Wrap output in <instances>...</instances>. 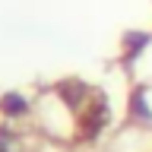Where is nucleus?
Returning a JSON list of instances; mask_svg holds the SVG:
<instances>
[{
    "mask_svg": "<svg viewBox=\"0 0 152 152\" xmlns=\"http://www.w3.org/2000/svg\"><path fill=\"white\" fill-rule=\"evenodd\" d=\"M149 45H152V32H146V28H127L121 35V64L133 66Z\"/></svg>",
    "mask_w": 152,
    "mask_h": 152,
    "instance_id": "nucleus-2",
    "label": "nucleus"
},
{
    "mask_svg": "<svg viewBox=\"0 0 152 152\" xmlns=\"http://www.w3.org/2000/svg\"><path fill=\"white\" fill-rule=\"evenodd\" d=\"M0 152H22V136H19L10 124L0 127Z\"/></svg>",
    "mask_w": 152,
    "mask_h": 152,
    "instance_id": "nucleus-5",
    "label": "nucleus"
},
{
    "mask_svg": "<svg viewBox=\"0 0 152 152\" xmlns=\"http://www.w3.org/2000/svg\"><path fill=\"white\" fill-rule=\"evenodd\" d=\"M127 121L133 124H152V104H149V89L146 86H133L127 95Z\"/></svg>",
    "mask_w": 152,
    "mask_h": 152,
    "instance_id": "nucleus-3",
    "label": "nucleus"
},
{
    "mask_svg": "<svg viewBox=\"0 0 152 152\" xmlns=\"http://www.w3.org/2000/svg\"><path fill=\"white\" fill-rule=\"evenodd\" d=\"M73 121H76V136L79 140H98L102 130L108 127V121H111V108H108L104 92H95L89 98V104L76 114Z\"/></svg>",
    "mask_w": 152,
    "mask_h": 152,
    "instance_id": "nucleus-1",
    "label": "nucleus"
},
{
    "mask_svg": "<svg viewBox=\"0 0 152 152\" xmlns=\"http://www.w3.org/2000/svg\"><path fill=\"white\" fill-rule=\"evenodd\" d=\"M32 111V102H28L22 92H3L0 95V114L7 117V121H19V117H26Z\"/></svg>",
    "mask_w": 152,
    "mask_h": 152,
    "instance_id": "nucleus-4",
    "label": "nucleus"
}]
</instances>
